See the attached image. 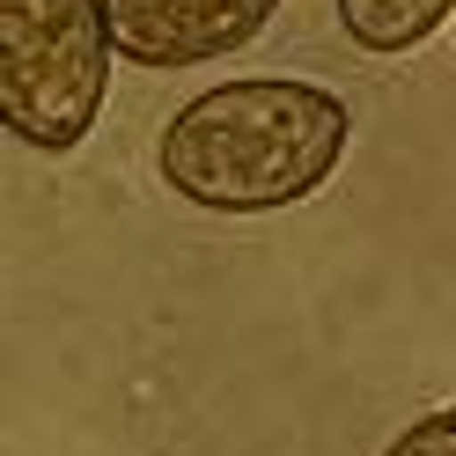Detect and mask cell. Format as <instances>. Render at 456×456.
Listing matches in <instances>:
<instances>
[{
	"label": "cell",
	"instance_id": "obj_4",
	"mask_svg": "<svg viewBox=\"0 0 456 456\" xmlns=\"http://www.w3.org/2000/svg\"><path fill=\"white\" fill-rule=\"evenodd\" d=\"M338 30H346L368 60H397V52H419L427 37L456 15V0H331Z\"/></svg>",
	"mask_w": 456,
	"mask_h": 456
},
{
	"label": "cell",
	"instance_id": "obj_2",
	"mask_svg": "<svg viewBox=\"0 0 456 456\" xmlns=\"http://www.w3.org/2000/svg\"><path fill=\"white\" fill-rule=\"evenodd\" d=\"M103 0H0V126L37 155L89 140L110 89Z\"/></svg>",
	"mask_w": 456,
	"mask_h": 456
},
{
	"label": "cell",
	"instance_id": "obj_1",
	"mask_svg": "<svg viewBox=\"0 0 456 456\" xmlns=\"http://www.w3.org/2000/svg\"><path fill=\"white\" fill-rule=\"evenodd\" d=\"M354 140V110L324 81L250 74L199 89L162 126V184L207 214H280L331 184Z\"/></svg>",
	"mask_w": 456,
	"mask_h": 456
},
{
	"label": "cell",
	"instance_id": "obj_5",
	"mask_svg": "<svg viewBox=\"0 0 456 456\" xmlns=\"http://www.w3.org/2000/svg\"><path fill=\"white\" fill-rule=\"evenodd\" d=\"M383 456H456V405H442V412H419L405 435H397Z\"/></svg>",
	"mask_w": 456,
	"mask_h": 456
},
{
	"label": "cell",
	"instance_id": "obj_3",
	"mask_svg": "<svg viewBox=\"0 0 456 456\" xmlns=\"http://www.w3.org/2000/svg\"><path fill=\"white\" fill-rule=\"evenodd\" d=\"M110 45L133 67H199V60H236L243 45L265 37L280 0H103Z\"/></svg>",
	"mask_w": 456,
	"mask_h": 456
}]
</instances>
